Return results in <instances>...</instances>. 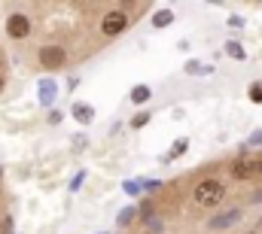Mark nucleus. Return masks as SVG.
<instances>
[{
  "label": "nucleus",
  "mask_w": 262,
  "mask_h": 234,
  "mask_svg": "<svg viewBox=\"0 0 262 234\" xmlns=\"http://www.w3.org/2000/svg\"><path fill=\"white\" fill-rule=\"evenodd\" d=\"M9 55L31 73L73 70L149 12L146 0H15L0 3Z\"/></svg>",
  "instance_id": "obj_1"
},
{
  "label": "nucleus",
  "mask_w": 262,
  "mask_h": 234,
  "mask_svg": "<svg viewBox=\"0 0 262 234\" xmlns=\"http://www.w3.org/2000/svg\"><path fill=\"white\" fill-rule=\"evenodd\" d=\"M0 234H9V204H6L3 182H0Z\"/></svg>",
  "instance_id": "obj_2"
},
{
  "label": "nucleus",
  "mask_w": 262,
  "mask_h": 234,
  "mask_svg": "<svg viewBox=\"0 0 262 234\" xmlns=\"http://www.w3.org/2000/svg\"><path fill=\"white\" fill-rule=\"evenodd\" d=\"M6 76H9V55H6L3 40H0V95H3V88H6Z\"/></svg>",
  "instance_id": "obj_3"
},
{
  "label": "nucleus",
  "mask_w": 262,
  "mask_h": 234,
  "mask_svg": "<svg viewBox=\"0 0 262 234\" xmlns=\"http://www.w3.org/2000/svg\"><path fill=\"white\" fill-rule=\"evenodd\" d=\"M146 98H149V88H146V85H137V88L131 91V101H134V104H143Z\"/></svg>",
  "instance_id": "obj_4"
},
{
  "label": "nucleus",
  "mask_w": 262,
  "mask_h": 234,
  "mask_svg": "<svg viewBox=\"0 0 262 234\" xmlns=\"http://www.w3.org/2000/svg\"><path fill=\"white\" fill-rule=\"evenodd\" d=\"M73 113H76V119H79V122H92V107L76 104V110H73Z\"/></svg>",
  "instance_id": "obj_5"
},
{
  "label": "nucleus",
  "mask_w": 262,
  "mask_h": 234,
  "mask_svg": "<svg viewBox=\"0 0 262 234\" xmlns=\"http://www.w3.org/2000/svg\"><path fill=\"white\" fill-rule=\"evenodd\" d=\"M171 18H174V15H171L168 9H162V12L156 15V21H152V25H156V28H165V25H171Z\"/></svg>",
  "instance_id": "obj_6"
},
{
  "label": "nucleus",
  "mask_w": 262,
  "mask_h": 234,
  "mask_svg": "<svg viewBox=\"0 0 262 234\" xmlns=\"http://www.w3.org/2000/svg\"><path fill=\"white\" fill-rule=\"evenodd\" d=\"M226 49H229V55H232V58H244V49H241V43H229V46H226Z\"/></svg>",
  "instance_id": "obj_7"
},
{
  "label": "nucleus",
  "mask_w": 262,
  "mask_h": 234,
  "mask_svg": "<svg viewBox=\"0 0 262 234\" xmlns=\"http://www.w3.org/2000/svg\"><path fill=\"white\" fill-rule=\"evenodd\" d=\"M250 98H253L256 104H262V85H250Z\"/></svg>",
  "instance_id": "obj_8"
},
{
  "label": "nucleus",
  "mask_w": 262,
  "mask_h": 234,
  "mask_svg": "<svg viewBox=\"0 0 262 234\" xmlns=\"http://www.w3.org/2000/svg\"><path fill=\"white\" fill-rule=\"evenodd\" d=\"M207 70H210V67H201V64H195V61L189 64V73H207Z\"/></svg>",
  "instance_id": "obj_9"
}]
</instances>
